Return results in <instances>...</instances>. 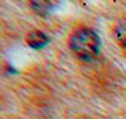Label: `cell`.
Listing matches in <instances>:
<instances>
[{"label": "cell", "instance_id": "1", "mask_svg": "<svg viewBox=\"0 0 126 119\" xmlns=\"http://www.w3.org/2000/svg\"><path fill=\"white\" fill-rule=\"evenodd\" d=\"M69 47L78 58L84 61H92L99 54L101 40L95 31L89 28H79L71 35Z\"/></svg>", "mask_w": 126, "mask_h": 119}, {"label": "cell", "instance_id": "2", "mask_svg": "<svg viewBox=\"0 0 126 119\" xmlns=\"http://www.w3.org/2000/svg\"><path fill=\"white\" fill-rule=\"evenodd\" d=\"M27 43L31 48H34V50H40L43 47H46L48 44V37H47L44 33H41L38 30H35V31H31L29 34V37H27Z\"/></svg>", "mask_w": 126, "mask_h": 119}, {"label": "cell", "instance_id": "3", "mask_svg": "<svg viewBox=\"0 0 126 119\" xmlns=\"http://www.w3.org/2000/svg\"><path fill=\"white\" fill-rule=\"evenodd\" d=\"M113 35H115V38H116V41L123 48H126V20H123V21H120L116 24Z\"/></svg>", "mask_w": 126, "mask_h": 119}, {"label": "cell", "instance_id": "4", "mask_svg": "<svg viewBox=\"0 0 126 119\" xmlns=\"http://www.w3.org/2000/svg\"><path fill=\"white\" fill-rule=\"evenodd\" d=\"M52 4H54V3H51V1H33V3H31V7H33L37 13L46 16V14H48V13L52 10V7H54Z\"/></svg>", "mask_w": 126, "mask_h": 119}]
</instances>
